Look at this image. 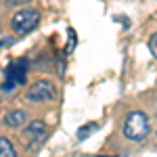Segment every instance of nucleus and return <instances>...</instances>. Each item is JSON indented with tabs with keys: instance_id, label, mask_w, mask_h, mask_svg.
Returning a JSON list of instances; mask_svg holds the SVG:
<instances>
[{
	"instance_id": "nucleus-1",
	"label": "nucleus",
	"mask_w": 157,
	"mask_h": 157,
	"mask_svg": "<svg viewBox=\"0 0 157 157\" xmlns=\"http://www.w3.org/2000/svg\"><path fill=\"white\" fill-rule=\"evenodd\" d=\"M149 134V117L143 111H132L124 121V136L132 143H143Z\"/></svg>"
},
{
	"instance_id": "nucleus-2",
	"label": "nucleus",
	"mask_w": 157,
	"mask_h": 157,
	"mask_svg": "<svg viewBox=\"0 0 157 157\" xmlns=\"http://www.w3.org/2000/svg\"><path fill=\"white\" fill-rule=\"evenodd\" d=\"M40 23V13L34 11V9H21V11H17L13 15L11 19V27L15 34H29V32H34Z\"/></svg>"
},
{
	"instance_id": "nucleus-3",
	"label": "nucleus",
	"mask_w": 157,
	"mask_h": 157,
	"mask_svg": "<svg viewBox=\"0 0 157 157\" xmlns=\"http://www.w3.org/2000/svg\"><path fill=\"white\" fill-rule=\"evenodd\" d=\"M25 98L29 103H50L57 98V86L50 80H36L34 84L27 88Z\"/></svg>"
},
{
	"instance_id": "nucleus-4",
	"label": "nucleus",
	"mask_w": 157,
	"mask_h": 157,
	"mask_svg": "<svg viewBox=\"0 0 157 157\" xmlns=\"http://www.w3.org/2000/svg\"><path fill=\"white\" fill-rule=\"evenodd\" d=\"M25 61H15L6 67V73H4V82H2V90L4 92H13L17 86H21L25 82Z\"/></svg>"
},
{
	"instance_id": "nucleus-5",
	"label": "nucleus",
	"mask_w": 157,
	"mask_h": 157,
	"mask_svg": "<svg viewBox=\"0 0 157 157\" xmlns=\"http://www.w3.org/2000/svg\"><path fill=\"white\" fill-rule=\"evenodd\" d=\"M25 136H27V138H34V143H29V151L34 153L38 147L46 140V136H48L46 124H44L42 120H34L27 128H25Z\"/></svg>"
},
{
	"instance_id": "nucleus-6",
	"label": "nucleus",
	"mask_w": 157,
	"mask_h": 157,
	"mask_svg": "<svg viewBox=\"0 0 157 157\" xmlns=\"http://www.w3.org/2000/svg\"><path fill=\"white\" fill-rule=\"evenodd\" d=\"M25 124H27V113L23 109H15L4 115V126H9V128H21Z\"/></svg>"
},
{
	"instance_id": "nucleus-7",
	"label": "nucleus",
	"mask_w": 157,
	"mask_h": 157,
	"mask_svg": "<svg viewBox=\"0 0 157 157\" xmlns=\"http://www.w3.org/2000/svg\"><path fill=\"white\" fill-rule=\"evenodd\" d=\"M0 157H17V151L9 138L0 136Z\"/></svg>"
},
{
	"instance_id": "nucleus-8",
	"label": "nucleus",
	"mask_w": 157,
	"mask_h": 157,
	"mask_svg": "<svg viewBox=\"0 0 157 157\" xmlns=\"http://www.w3.org/2000/svg\"><path fill=\"white\" fill-rule=\"evenodd\" d=\"M94 130H97V124H86V126H82V128L78 130V140H86Z\"/></svg>"
},
{
	"instance_id": "nucleus-9",
	"label": "nucleus",
	"mask_w": 157,
	"mask_h": 157,
	"mask_svg": "<svg viewBox=\"0 0 157 157\" xmlns=\"http://www.w3.org/2000/svg\"><path fill=\"white\" fill-rule=\"evenodd\" d=\"M149 50H151V55L157 59V32L149 38Z\"/></svg>"
},
{
	"instance_id": "nucleus-10",
	"label": "nucleus",
	"mask_w": 157,
	"mask_h": 157,
	"mask_svg": "<svg viewBox=\"0 0 157 157\" xmlns=\"http://www.w3.org/2000/svg\"><path fill=\"white\" fill-rule=\"evenodd\" d=\"M27 2H32V0H6L9 6H21V4H27Z\"/></svg>"
},
{
	"instance_id": "nucleus-11",
	"label": "nucleus",
	"mask_w": 157,
	"mask_h": 157,
	"mask_svg": "<svg viewBox=\"0 0 157 157\" xmlns=\"http://www.w3.org/2000/svg\"><path fill=\"white\" fill-rule=\"evenodd\" d=\"M0 44H2V42H0Z\"/></svg>"
}]
</instances>
